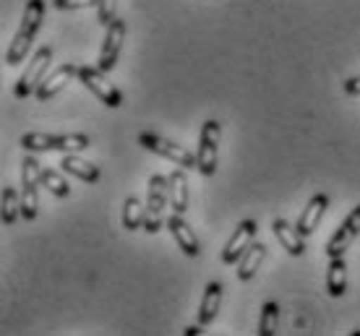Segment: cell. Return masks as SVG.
I'll return each mask as SVG.
<instances>
[{
  "instance_id": "23",
  "label": "cell",
  "mask_w": 360,
  "mask_h": 336,
  "mask_svg": "<svg viewBox=\"0 0 360 336\" xmlns=\"http://www.w3.org/2000/svg\"><path fill=\"white\" fill-rule=\"evenodd\" d=\"M18 217H21V196L16 188H6L3 191V224L11 227L16 224Z\"/></svg>"
},
{
  "instance_id": "26",
  "label": "cell",
  "mask_w": 360,
  "mask_h": 336,
  "mask_svg": "<svg viewBox=\"0 0 360 336\" xmlns=\"http://www.w3.org/2000/svg\"><path fill=\"white\" fill-rule=\"evenodd\" d=\"M58 11H82L97 6V0H53Z\"/></svg>"
},
{
  "instance_id": "8",
  "label": "cell",
  "mask_w": 360,
  "mask_h": 336,
  "mask_svg": "<svg viewBox=\"0 0 360 336\" xmlns=\"http://www.w3.org/2000/svg\"><path fill=\"white\" fill-rule=\"evenodd\" d=\"M79 81L86 86V89L97 97L105 107H120L123 105V94L112 86V83L105 79V71L102 68H89V65H84V68H79Z\"/></svg>"
},
{
  "instance_id": "27",
  "label": "cell",
  "mask_w": 360,
  "mask_h": 336,
  "mask_svg": "<svg viewBox=\"0 0 360 336\" xmlns=\"http://www.w3.org/2000/svg\"><path fill=\"white\" fill-rule=\"evenodd\" d=\"M345 91H347L350 97H360V76L347 79V81H345Z\"/></svg>"
},
{
  "instance_id": "10",
  "label": "cell",
  "mask_w": 360,
  "mask_h": 336,
  "mask_svg": "<svg viewBox=\"0 0 360 336\" xmlns=\"http://www.w3.org/2000/svg\"><path fill=\"white\" fill-rule=\"evenodd\" d=\"M123 42H126V21H123V18H115V21L108 27V34H105V42H102V53H99L97 68H102L105 73L112 71L117 63V58H120Z\"/></svg>"
},
{
  "instance_id": "3",
  "label": "cell",
  "mask_w": 360,
  "mask_h": 336,
  "mask_svg": "<svg viewBox=\"0 0 360 336\" xmlns=\"http://www.w3.org/2000/svg\"><path fill=\"white\" fill-rule=\"evenodd\" d=\"M39 175L42 167L34 156H24L21 162V217L24 222H32L39 214Z\"/></svg>"
},
{
  "instance_id": "4",
  "label": "cell",
  "mask_w": 360,
  "mask_h": 336,
  "mask_svg": "<svg viewBox=\"0 0 360 336\" xmlns=\"http://www.w3.org/2000/svg\"><path fill=\"white\" fill-rule=\"evenodd\" d=\"M170 201V180L165 175H152L149 177V199H146V232H160L165 224V206Z\"/></svg>"
},
{
  "instance_id": "12",
  "label": "cell",
  "mask_w": 360,
  "mask_h": 336,
  "mask_svg": "<svg viewBox=\"0 0 360 336\" xmlns=\"http://www.w3.org/2000/svg\"><path fill=\"white\" fill-rule=\"evenodd\" d=\"M165 227L170 229V235L175 237V243H178V248L183 250L186 255H191V258H196L198 253H201V248H198V240L196 235H193V229L186 224V219H183V214H172L167 222H165Z\"/></svg>"
},
{
  "instance_id": "18",
  "label": "cell",
  "mask_w": 360,
  "mask_h": 336,
  "mask_svg": "<svg viewBox=\"0 0 360 336\" xmlns=\"http://www.w3.org/2000/svg\"><path fill=\"white\" fill-rule=\"evenodd\" d=\"M60 167H63V173L73 175V177H79V180H84V182H89V185L91 182H99V177H102L97 164L86 162V159H82L79 154H63Z\"/></svg>"
},
{
  "instance_id": "17",
  "label": "cell",
  "mask_w": 360,
  "mask_h": 336,
  "mask_svg": "<svg viewBox=\"0 0 360 336\" xmlns=\"http://www.w3.org/2000/svg\"><path fill=\"white\" fill-rule=\"evenodd\" d=\"M264 258H266V246L253 240V246L248 248L243 253V258L238 261V279H240V282H251L253 276H256V271L262 269Z\"/></svg>"
},
{
  "instance_id": "28",
  "label": "cell",
  "mask_w": 360,
  "mask_h": 336,
  "mask_svg": "<svg viewBox=\"0 0 360 336\" xmlns=\"http://www.w3.org/2000/svg\"><path fill=\"white\" fill-rule=\"evenodd\" d=\"M201 328H204L201 323H196V326H188V328H186V336H196V334H201Z\"/></svg>"
},
{
  "instance_id": "20",
  "label": "cell",
  "mask_w": 360,
  "mask_h": 336,
  "mask_svg": "<svg viewBox=\"0 0 360 336\" xmlns=\"http://www.w3.org/2000/svg\"><path fill=\"white\" fill-rule=\"evenodd\" d=\"M326 290L332 297H342L347 290V266H345V255L329 258V271H326Z\"/></svg>"
},
{
  "instance_id": "24",
  "label": "cell",
  "mask_w": 360,
  "mask_h": 336,
  "mask_svg": "<svg viewBox=\"0 0 360 336\" xmlns=\"http://www.w3.org/2000/svg\"><path fill=\"white\" fill-rule=\"evenodd\" d=\"M279 326V305L269 300L262 308V318H259V336H274Z\"/></svg>"
},
{
  "instance_id": "2",
  "label": "cell",
  "mask_w": 360,
  "mask_h": 336,
  "mask_svg": "<svg viewBox=\"0 0 360 336\" xmlns=\"http://www.w3.org/2000/svg\"><path fill=\"white\" fill-rule=\"evenodd\" d=\"M18 144H21V149H27V152L82 154L84 149L91 146V138L86 136V133H65V136H53V133H24Z\"/></svg>"
},
{
  "instance_id": "7",
  "label": "cell",
  "mask_w": 360,
  "mask_h": 336,
  "mask_svg": "<svg viewBox=\"0 0 360 336\" xmlns=\"http://www.w3.org/2000/svg\"><path fill=\"white\" fill-rule=\"evenodd\" d=\"M217 152H219V123L207 120L201 126V136H198V173L204 177H212L217 173Z\"/></svg>"
},
{
  "instance_id": "16",
  "label": "cell",
  "mask_w": 360,
  "mask_h": 336,
  "mask_svg": "<svg viewBox=\"0 0 360 336\" xmlns=\"http://www.w3.org/2000/svg\"><path fill=\"white\" fill-rule=\"evenodd\" d=\"M170 206L175 214H186L188 211V203H191V191H188V177L183 173V167L170 173Z\"/></svg>"
},
{
  "instance_id": "1",
  "label": "cell",
  "mask_w": 360,
  "mask_h": 336,
  "mask_svg": "<svg viewBox=\"0 0 360 336\" xmlns=\"http://www.w3.org/2000/svg\"><path fill=\"white\" fill-rule=\"evenodd\" d=\"M45 24V0H29L27 8H24V18H21V27H18L13 42H11L8 53H6V63L18 65L27 58L29 47L34 42L37 32Z\"/></svg>"
},
{
  "instance_id": "13",
  "label": "cell",
  "mask_w": 360,
  "mask_h": 336,
  "mask_svg": "<svg viewBox=\"0 0 360 336\" xmlns=\"http://www.w3.org/2000/svg\"><path fill=\"white\" fill-rule=\"evenodd\" d=\"M73 76H79V68L76 65H71V63H65V65H60L58 71H53L50 76H47L45 81L39 83V89H37V100L39 102H47V100H53L55 94H60V91L65 89V83L71 81Z\"/></svg>"
},
{
  "instance_id": "21",
  "label": "cell",
  "mask_w": 360,
  "mask_h": 336,
  "mask_svg": "<svg viewBox=\"0 0 360 336\" xmlns=\"http://www.w3.org/2000/svg\"><path fill=\"white\" fill-rule=\"evenodd\" d=\"M144 222H146V206L136 196H128L126 203H123V227L128 232H134V229L144 227Z\"/></svg>"
},
{
  "instance_id": "9",
  "label": "cell",
  "mask_w": 360,
  "mask_h": 336,
  "mask_svg": "<svg viewBox=\"0 0 360 336\" xmlns=\"http://www.w3.org/2000/svg\"><path fill=\"white\" fill-rule=\"evenodd\" d=\"M256 232H259L256 219H245V222H240V224H238V229L233 232V237L227 240V246L222 248V264H227V266L238 264V261L243 258L245 250L253 246Z\"/></svg>"
},
{
  "instance_id": "5",
  "label": "cell",
  "mask_w": 360,
  "mask_h": 336,
  "mask_svg": "<svg viewBox=\"0 0 360 336\" xmlns=\"http://www.w3.org/2000/svg\"><path fill=\"white\" fill-rule=\"evenodd\" d=\"M50 60H53V50H50V47H39L34 53V58L29 60V65L24 68V76H21L16 81V86H13V94H16L18 100H27V97L37 94L39 83L45 81Z\"/></svg>"
},
{
  "instance_id": "11",
  "label": "cell",
  "mask_w": 360,
  "mask_h": 336,
  "mask_svg": "<svg viewBox=\"0 0 360 336\" xmlns=\"http://www.w3.org/2000/svg\"><path fill=\"white\" fill-rule=\"evenodd\" d=\"M360 235V206L350 211V217L342 222V227L334 232V237L326 246V255L329 258H337V255H345V250L350 248V243Z\"/></svg>"
},
{
  "instance_id": "22",
  "label": "cell",
  "mask_w": 360,
  "mask_h": 336,
  "mask_svg": "<svg viewBox=\"0 0 360 336\" xmlns=\"http://www.w3.org/2000/svg\"><path fill=\"white\" fill-rule=\"evenodd\" d=\"M39 182H42V185H45L53 196H58V199H68V196H71V185H68V180H65L58 170H50V167H45V170H42V175H39Z\"/></svg>"
},
{
  "instance_id": "14",
  "label": "cell",
  "mask_w": 360,
  "mask_h": 336,
  "mask_svg": "<svg viewBox=\"0 0 360 336\" xmlns=\"http://www.w3.org/2000/svg\"><path fill=\"white\" fill-rule=\"evenodd\" d=\"M326 206H329V196H324V193H316L314 199L308 201V206L303 209L300 219H297V229H300V235L303 237L314 235L316 227H319V222H321V217H324Z\"/></svg>"
},
{
  "instance_id": "19",
  "label": "cell",
  "mask_w": 360,
  "mask_h": 336,
  "mask_svg": "<svg viewBox=\"0 0 360 336\" xmlns=\"http://www.w3.org/2000/svg\"><path fill=\"white\" fill-rule=\"evenodd\" d=\"M219 305H222V284L209 282L207 292H204V300H201V308H198V323H201V326H209V323L217 318Z\"/></svg>"
},
{
  "instance_id": "25",
  "label": "cell",
  "mask_w": 360,
  "mask_h": 336,
  "mask_svg": "<svg viewBox=\"0 0 360 336\" xmlns=\"http://www.w3.org/2000/svg\"><path fill=\"white\" fill-rule=\"evenodd\" d=\"M115 6L117 0H97V18L105 29L115 21Z\"/></svg>"
},
{
  "instance_id": "15",
  "label": "cell",
  "mask_w": 360,
  "mask_h": 336,
  "mask_svg": "<svg viewBox=\"0 0 360 336\" xmlns=\"http://www.w3.org/2000/svg\"><path fill=\"white\" fill-rule=\"evenodd\" d=\"M271 232H274V237L279 240V246L285 248L290 255L306 253V243H303L300 229L292 227V224H288L285 219H274V222H271Z\"/></svg>"
},
{
  "instance_id": "6",
  "label": "cell",
  "mask_w": 360,
  "mask_h": 336,
  "mask_svg": "<svg viewBox=\"0 0 360 336\" xmlns=\"http://www.w3.org/2000/svg\"><path fill=\"white\" fill-rule=\"evenodd\" d=\"M139 144L144 146V149H149V152H154V154L170 159L172 164H178V167H183V170H193V167H198L196 154H191L188 149H183L180 144H172V141L157 136V133L144 130V133L139 136Z\"/></svg>"
}]
</instances>
